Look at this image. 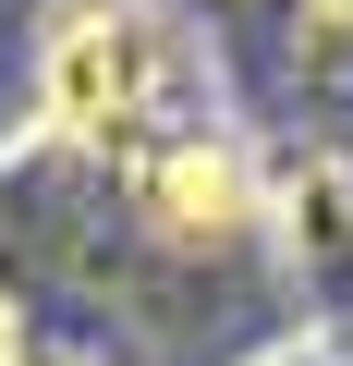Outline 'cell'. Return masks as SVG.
I'll return each instance as SVG.
<instances>
[{"instance_id":"cell-1","label":"cell","mask_w":353,"mask_h":366,"mask_svg":"<svg viewBox=\"0 0 353 366\" xmlns=\"http://www.w3.org/2000/svg\"><path fill=\"white\" fill-rule=\"evenodd\" d=\"M37 110L73 159H110L134 171L158 134L195 122V74H183V37H170L146 0H73L37 49Z\"/></svg>"},{"instance_id":"cell-2","label":"cell","mask_w":353,"mask_h":366,"mask_svg":"<svg viewBox=\"0 0 353 366\" xmlns=\"http://www.w3.org/2000/svg\"><path fill=\"white\" fill-rule=\"evenodd\" d=\"M122 183H134V220H146L158 244H183V257H220V244L256 232V171H244V147L208 134V122L158 134Z\"/></svg>"},{"instance_id":"cell-3","label":"cell","mask_w":353,"mask_h":366,"mask_svg":"<svg viewBox=\"0 0 353 366\" xmlns=\"http://www.w3.org/2000/svg\"><path fill=\"white\" fill-rule=\"evenodd\" d=\"M25 354H37V342H25V305L0 293V366H25Z\"/></svg>"},{"instance_id":"cell-4","label":"cell","mask_w":353,"mask_h":366,"mask_svg":"<svg viewBox=\"0 0 353 366\" xmlns=\"http://www.w3.org/2000/svg\"><path fill=\"white\" fill-rule=\"evenodd\" d=\"M25 366H98V354H25Z\"/></svg>"}]
</instances>
